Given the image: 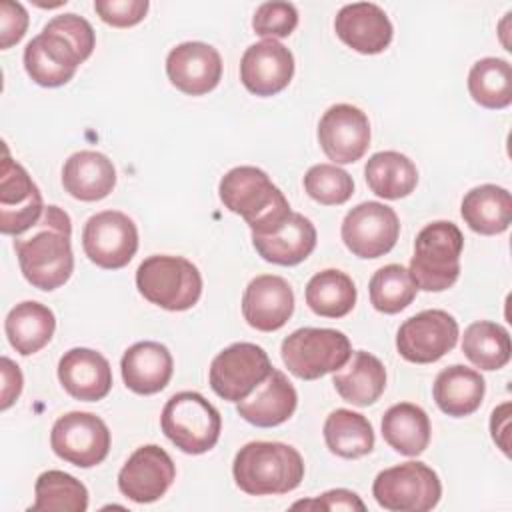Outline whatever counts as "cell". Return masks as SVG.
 Wrapping results in <instances>:
<instances>
[{"instance_id": "cell-12", "label": "cell", "mask_w": 512, "mask_h": 512, "mask_svg": "<svg viewBox=\"0 0 512 512\" xmlns=\"http://www.w3.org/2000/svg\"><path fill=\"white\" fill-rule=\"evenodd\" d=\"M458 322L446 310H422L398 328L396 350L412 364H432L458 342Z\"/></svg>"}, {"instance_id": "cell-19", "label": "cell", "mask_w": 512, "mask_h": 512, "mask_svg": "<svg viewBox=\"0 0 512 512\" xmlns=\"http://www.w3.org/2000/svg\"><path fill=\"white\" fill-rule=\"evenodd\" d=\"M166 74L188 96L208 94L222 78L220 52L206 42H182L168 52Z\"/></svg>"}, {"instance_id": "cell-15", "label": "cell", "mask_w": 512, "mask_h": 512, "mask_svg": "<svg viewBox=\"0 0 512 512\" xmlns=\"http://www.w3.org/2000/svg\"><path fill=\"white\" fill-rule=\"evenodd\" d=\"M84 60L76 44L48 24L24 48V68L44 88H58L70 82Z\"/></svg>"}, {"instance_id": "cell-32", "label": "cell", "mask_w": 512, "mask_h": 512, "mask_svg": "<svg viewBox=\"0 0 512 512\" xmlns=\"http://www.w3.org/2000/svg\"><path fill=\"white\" fill-rule=\"evenodd\" d=\"M364 176L370 190L384 200H400L418 184L414 162L396 150L376 152L366 160Z\"/></svg>"}, {"instance_id": "cell-35", "label": "cell", "mask_w": 512, "mask_h": 512, "mask_svg": "<svg viewBox=\"0 0 512 512\" xmlns=\"http://www.w3.org/2000/svg\"><path fill=\"white\" fill-rule=\"evenodd\" d=\"M462 352L480 370H500L510 362V334L496 322L478 320L464 330Z\"/></svg>"}, {"instance_id": "cell-39", "label": "cell", "mask_w": 512, "mask_h": 512, "mask_svg": "<svg viewBox=\"0 0 512 512\" xmlns=\"http://www.w3.org/2000/svg\"><path fill=\"white\" fill-rule=\"evenodd\" d=\"M304 190L318 204L338 206L352 196L354 182L352 176L336 164H316L308 168L304 176Z\"/></svg>"}, {"instance_id": "cell-34", "label": "cell", "mask_w": 512, "mask_h": 512, "mask_svg": "<svg viewBox=\"0 0 512 512\" xmlns=\"http://www.w3.org/2000/svg\"><path fill=\"white\" fill-rule=\"evenodd\" d=\"M308 308L324 318H342L356 304V286L342 270H322L306 284Z\"/></svg>"}, {"instance_id": "cell-43", "label": "cell", "mask_w": 512, "mask_h": 512, "mask_svg": "<svg viewBox=\"0 0 512 512\" xmlns=\"http://www.w3.org/2000/svg\"><path fill=\"white\" fill-rule=\"evenodd\" d=\"M292 508H306V510H358V512H364L366 506L364 502L360 500V496L352 490H346V488H336V490H328L312 500H300V502H294Z\"/></svg>"}, {"instance_id": "cell-21", "label": "cell", "mask_w": 512, "mask_h": 512, "mask_svg": "<svg viewBox=\"0 0 512 512\" xmlns=\"http://www.w3.org/2000/svg\"><path fill=\"white\" fill-rule=\"evenodd\" d=\"M336 36L360 54H380L392 42V22L372 2H354L338 10L334 20Z\"/></svg>"}, {"instance_id": "cell-23", "label": "cell", "mask_w": 512, "mask_h": 512, "mask_svg": "<svg viewBox=\"0 0 512 512\" xmlns=\"http://www.w3.org/2000/svg\"><path fill=\"white\" fill-rule=\"evenodd\" d=\"M298 404V394L284 372L272 368L250 396L236 402V412L258 428H272L286 422Z\"/></svg>"}, {"instance_id": "cell-25", "label": "cell", "mask_w": 512, "mask_h": 512, "mask_svg": "<svg viewBox=\"0 0 512 512\" xmlns=\"http://www.w3.org/2000/svg\"><path fill=\"white\" fill-rule=\"evenodd\" d=\"M122 380L136 394L150 396L166 388L174 372L170 350L154 340L132 344L120 360Z\"/></svg>"}, {"instance_id": "cell-44", "label": "cell", "mask_w": 512, "mask_h": 512, "mask_svg": "<svg viewBox=\"0 0 512 512\" xmlns=\"http://www.w3.org/2000/svg\"><path fill=\"white\" fill-rule=\"evenodd\" d=\"M2 382L4 384H2V404H0V408L8 410L22 392V372L8 356H2Z\"/></svg>"}, {"instance_id": "cell-36", "label": "cell", "mask_w": 512, "mask_h": 512, "mask_svg": "<svg viewBox=\"0 0 512 512\" xmlns=\"http://www.w3.org/2000/svg\"><path fill=\"white\" fill-rule=\"evenodd\" d=\"M472 100L490 110H502L512 102V66L504 58H482L468 74Z\"/></svg>"}, {"instance_id": "cell-6", "label": "cell", "mask_w": 512, "mask_h": 512, "mask_svg": "<svg viewBox=\"0 0 512 512\" xmlns=\"http://www.w3.org/2000/svg\"><path fill=\"white\" fill-rule=\"evenodd\" d=\"M160 426L164 436L186 454H204L220 438L222 418L214 404L202 394L184 390L168 398L162 408Z\"/></svg>"}, {"instance_id": "cell-3", "label": "cell", "mask_w": 512, "mask_h": 512, "mask_svg": "<svg viewBox=\"0 0 512 512\" xmlns=\"http://www.w3.org/2000/svg\"><path fill=\"white\" fill-rule=\"evenodd\" d=\"M218 194L230 212L246 220L252 234L272 232L292 212L282 190L256 166L228 170L220 180Z\"/></svg>"}, {"instance_id": "cell-4", "label": "cell", "mask_w": 512, "mask_h": 512, "mask_svg": "<svg viewBox=\"0 0 512 512\" xmlns=\"http://www.w3.org/2000/svg\"><path fill=\"white\" fill-rule=\"evenodd\" d=\"M464 236L454 222L436 220L426 224L414 240L410 276L418 290H448L460 276V254Z\"/></svg>"}, {"instance_id": "cell-40", "label": "cell", "mask_w": 512, "mask_h": 512, "mask_svg": "<svg viewBox=\"0 0 512 512\" xmlns=\"http://www.w3.org/2000/svg\"><path fill=\"white\" fill-rule=\"evenodd\" d=\"M298 26V10L290 2H264L256 8L252 28L258 36L276 40L290 36Z\"/></svg>"}, {"instance_id": "cell-45", "label": "cell", "mask_w": 512, "mask_h": 512, "mask_svg": "<svg viewBox=\"0 0 512 512\" xmlns=\"http://www.w3.org/2000/svg\"><path fill=\"white\" fill-rule=\"evenodd\" d=\"M490 432L492 440L498 444V448L508 456L510 454V402L500 404L494 408L492 418H490Z\"/></svg>"}, {"instance_id": "cell-26", "label": "cell", "mask_w": 512, "mask_h": 512, "mask_svg": "<svg viewBox=\"0 0 512 512\" xmlns=\"http://www.w3.org/2000/svg\"><path fill=\"white\" fill-rule=\"evenodd\" d=\"M62 186L76 200L96 202L114 190L116 168L106 154L80 150L64 162Z\"/></svg>"}, {"instance_id": "cell-16", "label": "cell", "mask_w": 512, "mask_h": 512, "mask_svg": "<svg viewBox=\"0 0 512 512\" xmlns=\"http://www.w3.org/2000/svg\"><path fill=\"white\" fill-rule=\"evenodd\" d=\"M318 142L334 164L360 160L370 146L368 116L352 104L330 106L318 122Z\"/></svg>"}, {"instance_id": "cell-5", "label": "cell", "mask_w": 512, "mask_h": 512, "mask_svg": "<svg viewBox=\"0 0 512 512\" xmlns=\"http://www.w3.org/2000/svg\"><path fill=\"white\" fill-rule=\"evenodd\" d=\"M136 288L148 302L170 312H182L200 300L202 276L182 256L154 254L138 266Z\"/></svg>"}, {"instance_id": "cell-33", "label": "cell", "mask_w": 512, "mask_h": 512, "mask_svg": "<svg viewBox=\"0 0 512 512\" xmlns=\"http://www.w3.org/2000/svg\"><path fill=\"white\" fill-rule=\"evenodd\" d=\"M324 440L332 454L340 458H360L374 448V430L360 412L336 408L324 422Z\"/></svg>"}, {"instance_id": "cell-41", "label": "cell", "mask_w": 512, "mask_h": 512, "mask_svg": "<svg viewBox=\"0 0 512 512\" xmlns=\"http://www.w3.org/2000/svg\"><path fill=\"white\" fill-rule=\"evenodd\" d=\"M148 0H96L94 10L102 22L114 28H128L144 20Z\"/></svg>"}, {"instance_id": "cell-42", "label": "cell", "mask_w": 512, "mask_h": 512, "mask_svg": "<svg viewBox=\"0 0 512 512\" xmlns=\"http://www.w3.org/2000/svg\"><path fill=\"white\" fill-rule=\"evenodd\" d=\"M28 28V12L20 2H0V48L8 50L18 44Z\"/></svg>"}, {"instance_id": "cell-10", "label": "cell", "mask_w": 512, "mask_h": 512, "mask_svg": "<svg viewBox=\"0 0 512 512\" xmlns=\"http://www.w3.org/2000/svg\"><path fill=\"white\" fill-rule=\"evenodd\" d=\"M50 446L64 462L78 468H92L108 456L110 430L92 412H68L54 422Z\"/></svg>"}, {"instance_id": "cell-27", "label": "cell", "mask_w": 512, "mask_h": 512, "mask_svg": "<svg viewBox=\"0 0 512 512\" xmlns=\"http://www.w3.org/2000/svg\"><path fill=\"white\" fill-rule=\"evenodd\" d=\"M484 392H486V382L480 376V372L462 364H452L440 370L432 386V396L436 406L444 414L454 418H464L474 414L482 404Z\"/></svg>"}, {"instance_id": "cell-13", "label": "cell", "mask_w": 512, "mask_h": 512, "mask_svg": "<svg viewBox=\"0 0 512 512\" xmlns=\"http://www.w3.org/2000/svg\"><path fill=\"white\" fill-rule=\"evenodd\" d=\"M340 234L354 256L380 258L394 248L400 222L390 206L382 202H362L344 216Z\"/></svg>"}, {"instance_id": "cell-17", "label": "cell", "mask_w": 512, "mask_h": 512, "mask_svg": "<svg viewBox=\"0 0 512 512\" xmlns=\"http://www.w3.org/2000/svg\"><path fill=\"white\" fill-rule=\"evenodd\" d=\"M174 478L176 466L170 454L156 444H146L136 448L118 472V488L128 500L148 504L162 498Z\"/></svg>"}, {"instance_id": "cell-18", "label": "cell", "mask_w": 512, "mask_h": 512, "mask_svg": "<svg viewBox=\"0 0 512 512\" xmlns=\"http://www.w3.org/2000/svg\"><path fill=\"white\" fill-rule=\"evenodd\" d=\"M294 76V56L278 40H260L246 48L240 60V80L256 96L282 92Z\"/></svg>"}, {"instance_id": "cell-14", "label": "cell", "mask_w": 512, "mask_h": 512, "mask_svg": "<svg viewBox=\"0 0 512 512\" xmlns=\"http://www.w3.org/2000/svg\"><path fill=\"white\" fill-rule=\"evenodd\" d=\"M44 202L30 174L8 154L0 168V232L20 236L28 232L44 214Z\"/></svg>"}, {"instance_id": "cell-31", "label": "cell", "mask_w": 512, "mask_h": 512, "mask_svg": "<svg viewBox=\"0 0 512 512\" xmlns=\"http://www.w3.org/2000/svg\"><path fill=\"white\" fill-rule=\"evenodd\" d=\"M382 436L396 452L404 456H418L430 442V418L420 406L412 402H398L382 416Z\"/></svg>"}, {"instance_id": "cell-9", "label": "cell", "mask_w": 512, "mask_h": 512, "mask_svg": "<svg viewBox=\"0 0 512 512\" xmlns=\"http://www.w3.org/2000/svg\"><path fill=\"white\" fill-rule=\"evenodd\" d=\"M266 350L252 342H236L218 352L210 364V388L228 402H240L272 372Z\"/></svg>"}, {"instance_id": "cell-38", "label": "cell", "mask_w": 512, "mask_h": 512, "mask_svg": "<svg viewBox=\"0 0 512 512\" xmlns=\"http://www.w3.org/2000/svg\"><path fill=\"white\" fill-rule=\"evenodd\" d=\"M370 304L384 314H398L416 298V284L402 264H386L374 272L368 284Z\"/></svg>"}, {"instance_id": "cell-11", "label": "cell", "mask_w": 512, "mask_h": 512, "mask_svg": "<svg viewBox=\"0 0 512 512\" xmlns=\"http://www.w3.org/2000/svg\"><path fill=\"white\" fill-rule=\"evenodd\" d=\"M82 248L90 262L104 270L124 268L138 250V228L124 212H98L84 224Z\"/></svg>"}, {"instance_id": "cell-7", "label": "cell", "mask_w": 512, "mask_h": 512, "mask_svg": "<svg viewBox=\"0 0 512 512\" xmlns=\"http://www.w3.org/2000/svg\"><path fill=\"white\" fill-rule=\"evenodd\" d=\"M350 354L348 336L334 328H298L280 346L284 366L300 380H318L340 370Z\"/></svg>"}, {"instance_id": "cell-2", "label": "cell", "mask_w": 512, "mask_h": 512, "mask_svg": "<svg viewBox=\"0 0 512 512\" xmlns=\"http://www.w3.org/2000/svg\"><path fill=\"white\" fill-rule=\"evenodd\" d=\"M236 486L250 496L286 494L300 486L304 460L300 452L284 442H248L232 462Z\"/></svg>"}, {"instance_id": "cell-28", "label": "cell", "mask_w": 512, "mask_h": 512, "mask_svg": "<svg viewBox=\"0 0 512 512\" xmlns=\"http://www.w3.org/2000/svg\"><path fill=\"white\" fill-rule=\"evenodd\" d=\"M332 384L342 400L354 406H370L386 388V370L374 354L356 350L350 354L348 364L336 370Z\"/></svg>"}, {"instance_id": "cell-30", "label": "cell", "mask_w": 512, "mask_h": 512, "mask_svg": "<svg viewBox=\"0 0 512 512\" xmlns=\"http://www.w3.org/2000/svg\"><path fill=\"white\" fill-rule=\"evenodd\" d=\"M54 330V312L34 300L16 304L4 320V332L10 346L22 356H30L42 350L52 340Z\"/></svg>"}, {"instance_id": "cell-22", "label": "cell", "mask_w": 512, "mask_h": 512, "mask_svg": "<svg viewBox=\"0 0 512 512\" xmlns=\"http://www.w3.org/2000/svg\"><path fill=\"white\" fill-rule=\"evenodd\" d=\"M58 380L72 398L98 402L112 388V368L100 352L72 348L58 362Z\"/></svg>"}, {"instance_id": "cell-24", "label": "cell", "mask_w": 512, "mask_h": 512, "mask_svg": "<svg viewBox=\"0 0 512 512\" xmlns=\"http://www.w3.org/2000/svg\"><path fill=\"white\" fill-rule=\"evenodd\" d=\"M252 244L266 262L296 266L316 248V228L304 214L290 212L288 218L272 232L252 234Z\"/></svg>"}, {"instance_id": "cell-20", "label": "cell", "mask_w": 512, "mask_h": 512, "mask_svg": "<svg viewBox=\"0 0 512 512\" xmlns=\"http://www.w3.org/2000/svg\"><path fill=\"white\" fill-rule=\"evenodd\" d=\"M292 312L294 292L288 280L276 274H260L248 282L242 294V316L252 328L274 332L290 320Z\"/></svg>"}, {"instance_id": "cell-37", "label": "cell", "mask_w": 512, "mask_h": 512, "mask_svg": "<svg viewBox=\"0 0 512 512\" xmlns=\"http://www.w3.org/2000/svg\"><path fill=\"white\" fill-rule=\"evenodd\" d=\"M34 504L30 510L84 512L88 508V490L72 474L62 470L42 472L34 484Z\"/></svg>"}, {"instance_id": "cell-1", "label": "cell", "mask_w": 512, "mask_h": 512, "mask_svg": "<svg viewBox=\"0 0 512 512\" xmlns=\"http://www.w3.org/2000/svg\"><path fill=\"white\" fill-rule=\"evenodd\" d=\"M72 222L58 206H46L38 224L14 236V250L24 278L38 290H56L74 270Z\"/></svg>"}, {"instance_id": "cell-29", "label": "cell", "mask_w": 512, "mask_h": 512, "mask_svg": "<svg viewBox=\"0 0 512 512\" xmlns=\"http://www.w3.org/2000/svg\"><path fill=\"white\" fill-rule=\"evenodd\" d=\"M460 214L468 228L478 234H502L512 222V196L496 184L476 186L462 198Z\"/></svg>"}, {"instance_id": "cell-8", "label": "cell", "mask_w": 512, "mask_h": 512, "mask_svg": "<svg viewBox=\"0 0 512 512\" xmlns=\"http://www.w3.org/2000/svg\"><path fill=\"white\" fill-rule=\"evenodd\" d=\"M372 494L390 512H428L440 502L442 484L430 466L412 460L378 472Z\"/></svg>"}]
</instances>
